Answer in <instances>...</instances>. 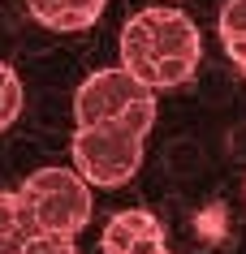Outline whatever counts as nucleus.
<instances>
[{
  "instance_id": "obj_1",
  "label": "nucleus",
  "mask_w": 246,
  "mask_h": 254,
  "mask_svg": "<svg viewBox=\"0 0 246 254\" xmlns=\"http://www.w3.org/2000/svg\"><path fill=\"white\" fill-rule=\"evenodd\" d=\"M203 61V35L190 13L168 9V4H147L121 26V65L143 78L151 91H173L194 78Z\"/></svg>"
},
{
  "instance_id": "obj_2",
  "label": "nucleus",
  "mask_w": 246,
  "mask_h": 254,
  "mask_svg": "<svg viewBox=\"0 0 246 254\" xmlns=\"http://www.w3.org/2000/svg\"><path fill=\"white\" fill-rule=\"evenodd\" d=\"M17 194L30 233L78 237L91 224V181L78 168H35Z\"/></svg>"
},
{
  "instance_id": "obj_3",
  "label": "nucleus",
  "mask_w": 246,
  "mask_h": 254,
  "mask_svg": "<svg viewBox=\"0 0 246 254\" xmlns=\"http://www.w3.org/2000/svg\"><path fill=\"white\" fill-rule=\"evenodd\" d=\"M151 125L143 121H108V125H78L74 134V168L91 186L117 190L143 168Z\"/></svg>"
},
{
  "instance_id": "obj_4",
  "label": "nucleus",
  "mask_w": 246,
  "mask_h": 254,
  "mask_svg": "<svg viewBox=\"0 0 246 254\" xmlns=\"http://www.w3.org/2000/svg\"><path fill=\"white\" fill-rule=\"evenodd\" d=\"M74 121L78 125H108V121L156 125V91L125 65L95 69L74 95Z\"/></svg>"
},
{
  "instance_id": "obj_5",
  "label": "nucleus",
  "mask_w": 246,
  "mask_h": 254,
  "mask_svg": "<svg viewBox=\"0 0 246 254\" xmlns=\"http://www.w3.org/2000/svg\"><path fill=\"white\" fill-rule=\"evenodd\" d=\"M99 250L104 254H168L164 246V224L151 211H117L99 233Z\"/></svg>"
},
{
  "instance_id": "obj_6",
  "label": "nucleus",
  "mask_w": 246,
  "mask_h": 254,
  "mask_svg": "<svg viewBox=\"0 0 246 254\" xmlns=\"http://www.w3.org/2000/svg\"><path fill=\"white\" fill-rule=\"evenodd\" d=\"M108 9V0H26V13L48 30L74 35V30H91L99 13Z\"/></svg>"
},
{
  "instance_id": "obj_7",
  "label": "nucleus",
  "mask_w": 246,
  "mask_h": 254,
  "mask_svg": "<svg viewBox=\"0 0 246 254\" xmlns=\"http://www.w3.org/2000/svg\"><path fill=\"white\" fill-rule=\"evenodd\" d=\"M26 237H30V224H26V211H22V194L0 190V254H22Z\"/></svg>"
},
{
  "instance_id": "obj_8",
  "label": "nucleus",
  "mask_w": 246,
  "mask_h": 254,
  "mask_svg": "<svg viewBox=\"0 0 246 254\" xmlns=\"http://www.w3.org/2000/svg\"><path fill=\"white\" fill-rule=\"evenodd\" d=\"M220 48L229 52V61L238 69H246V0H225L220 4Z\"/></svg>"
},
{
  "instance_id": "obj_9",
  "label": "nucleus",
  "mask_w": 246,
  "mask_h": 254,
  "mask_svg": "<svg viewBox=\"0 0 246 254\" xmlns=\"http://www.w3.org/2000/svg\"><path fill=\"white\" fill-rule=\"evenodd\" d=\"M22 104H26L22 78L13 73V65H4V61H0V134L22 117Z\"/></svg>"
},
{
  "instance_id": "obj_10",
  "label": "nucleus",
  "mask_w": 246,
  "mask_h": 254,
  "mask_svg": "<svg viewBox=\"0 0 246 254\" xmlns=\"http://www.w3.org/2000/svg\"><path fill=\"white\" fill-rule=\"evenodd\" d=\"M22 254H78L74 237H61V233H30L22 241Z\"/></svg>"
},
{
  "instance_id": "obj_11",
  "label": "nucleus",
  "mask_w": 246,
  "mask_h": 254,
  "mask_svg": "<svg viewBox=\"0 0 246 254\" xmlns=\"http://www.w3.org/2000/svg\"><path fill=\"white\" fill-rule=\"evenodd\" d=\"M242 198H246V190H242Z\"/></svg>"
}]
</instances>
